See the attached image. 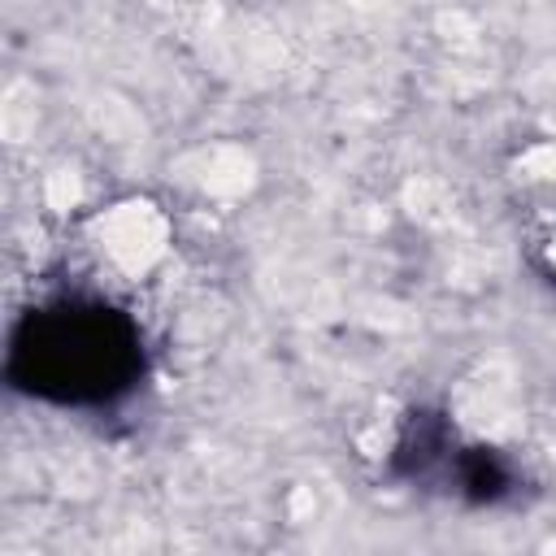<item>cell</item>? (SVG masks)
Masks as SVG:
<instances>
[{
	"label": "cell",
	"instance_id": "cell-2",
	"mask_svg": "<svg viewBox=\"0 0 556 556\" xmlns=\"http://www.w3.org/2000/svg\"><path fill=\"white\" fill-rule=\"evenodd\" d=\"M552 282H556V243H552Z\"/></svg>",
	"mask_w": 556,
	"mask_h": 556
},
{
	"label": "cell",
	"instance_id": "cell-1",
	"mask_svg": "<svg viewBox=\"0 0 556 556\" xmlns=\"http://www.w3.org/2000/svg\"><path fill=\"white\" fill-rule=\"evenodd\" d=\"M148 369L139 321L91 291H61L30 304L4 352L13 391L56 408H109L126 400Z\"/></svg>",
	"mask_w": 556,
	"mask_h": 556
}]
</instances>
